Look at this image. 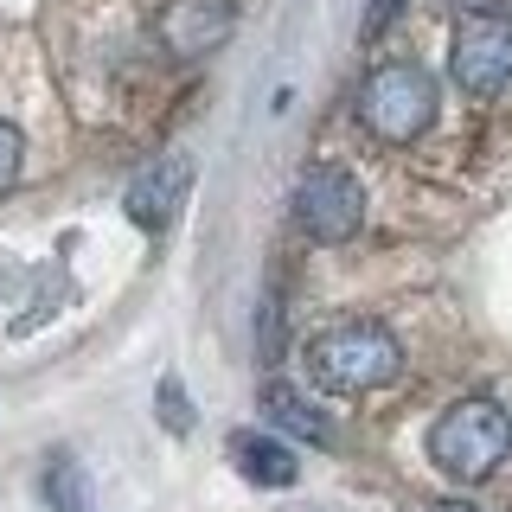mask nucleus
Returning <instances> with one entry per match:
<instances>
[{"label": "nucleus", "mask_w": 512, "mask_h": 512, "mask_svg": "<svg viewBox=\"0 0 512 512\" xmlns=\"http://www.w3.org/2000/svg\"><path fill=\"white\" fill-rule=\"evenodd\" d=\"M231 468L244 474L250 487H295L301 480L295 448H288V436H276V429H237L231 436Z\"/></svg>", "instance_id": "nucleus-8"}, {"label": "nucleus", "mask_w": 512, "mask_h": 512, "mask_svg": "<svg viewBox=\"0 0 512 512\" xmlns=\"http://www.w3.org/2000/svg\"><path fill=\"white\" fill-rule=\"evenodd\" d=\"M20 167H26V135H20L7 116H0V192L20 180Z\"/></svg>", "instance_id": "nucleus-12"}, {"label": "nucleus", "mask_w": 512, "mask_h": 512, "mask_svg": "<svg viewBox=\"0 0 512 512\" xmlns=\"http://www.w3.org/2000/svg\"><path fill=\"white\" fill-rule=\"evenodd\" d=\"M256 404H263V423L276 429V436L320 442V448L333 442V423H327V416H320V410L308 404V397L295 391V384H263V397H256Z\"/></svg>", "instance_id": "nucleus-9"}, {"label": "nucleus", "mask_w": 512, "mask_h": 512, "mask_svg": "<svg viewBox=\"0 0 512 512\" xmlns=\"http://www.w3.org/2000/svg\"><path fill=\"white\" fill-rule=\"evenodd\" d=\"M397 13H404V0H365V26H359V39H378V32H391Z\"/></svg>", "instance_id": "nucleus-13"}, {"label": "nucleus", "mask_w": 512, "mask_h": 512, "mask_svg": "<svg viewBox=\"0 0 512 512\" xmlns=\"http://www.w3.org/2000/svg\"><path fill=\"white\" fill-rule=\"evenodd\" d=\"M186 192H192V160H186V154H167V160H148V167L128 180L122 212L135 218L141 231H167V224L180 218Z\"/></svg>", "instance_id": "nucleus-6"}, {"label": "nucleus", "mask_w": 512, "mask_h": 512, "mask_svg": "<svg viewBox=\"0 0 512 512\" xmlns=\"http://www.w3.org/2000/svg\"><path fill=\"white\" fill-rule=\"evenodd\" d=\"M506 455H512V416L493 397H461L429 429V461L461 487H480L487 474H500Z\"/></svg>", "instance_id": "nucleus-2"}, {"label": "nucleus", "mask_w": 512, "mask_h": 512, "mask_svg": "<svg viewBox=\"0 0 512 512\" xmlns=\"http://www.w3.org/2000/svg\"><path fill=\"white\" fill-rule=\"evenodd\" d=\"M295 224H301V237H314V244H346V237H359L365 186L352 180L346 167H333V160H314V167L295 180Z\"/></svg>", "instance_id": "nucleus-5"}, {"label": "nucleus", "mask_w": 512, "mask_h": 512, "mask_svg": "<svg viewBox=\"0 0 512 512\" xmlns=\"http://www.w3.org/2000/svg\"><path fill=\"white\" fill-rule=\"evenodd\" d=\"M154 404H160V423L173 429V436H192V397H186V384L180 378H160V391H154Z\"/></svg>", "instance_id": "nucleus-11"}, {"label": "nucleus", "mask_w": 512, "mask_h": 512, "mask_svg": "<svg viewBox=\"0 0 512 512\" xmlns=\"http://www.w3.org/2000/svg\"><path fill=\"white\" fill-rule=\"evenodd\" d=\"M39 493H45V506H52V512H96L90 474H84V461H71V455H52V461H45Z\"/></svg>", "instance_id": "nucleus-10"}, {"label": "nucleus", "mask_w": 512, "mask_h": 512, "mask_svg": "<svg viewBox=\"0 0 512 512\" xmlns=\"http://www.w3.org/2000/svg\"><path fill=\"white\" fill-rule=\"evenodd\" d=\"M461 7H474V13H480V7H500V0H461Z\"/></svg>", "instance_id": "nucleus-14"}, {"label": "nucleus", "mask_w": 512, "mask_h": 512, "mask_svg": "<svg viewBox=\"0 0 512 512\" xmlns=\"http://www.w3.org/2000/svg\"><path fill=\"white\" fill-rule=\"evenodd\" d=\"M231 26H237V0H173L160 13V45L173 58H205L224 45Z\"/></svg>", "instance_id": "nucleus-7"}, {"label": "nucleus", "mask_w": 512, "mask_h": 512, "mask_svg": "<svg viewBox=\"0 0 512 512\" xmlns=\"http://www.w3.org/2000/svg\"><path fill=\"white\" fill-rule=\"evenodd\" d=\"M448 77H455L474 103L500 96L512 84V13H493V7L468 13V20L455 26V39H448Z\"/></svg>", "instance_id": "nucleus-4"}, {"label": "nucleus", "mask_w": 512, "mask_h": 512, "mask_svg": "<svg viewBox=\"0 0 512 512\" xmlns=\"http://www.w3.org/2000/svg\"><path fill=\"white\" fill-rule=\"evenodd\" d=\"M308 378L340 397L384 391L404 378V340L384 320H333L308 340Z\"/></svg>", "instance_id": "nucleus-1"}, {"label": "nucleus", "mask_w": 512, "mask_h": 512, "mask_svg": "<svg viewBox=\"0 0 512 512\" xmlns=\"http://www.w3.org/2000/svg\"><path fill=\"white\" fill-rule=\"evenodd\" d=\"M436 512H468V506H455V500H448V506H436Z\"/></svg>", "instance_id": "nucleus-15"}, {"label": "nucleus", "mask_w": 512, "mask_h": 512, "mask_svg": "<svg viewBox=\"0 0 512 512\" xmlns=\"http://www.w3.org/2000/svg\"><path fill=\"white\" fill-rule=\"evenodd\" d=\"M359 122L372 128L378 141H391V148L416 141L429 122H436V77H429L423 64H410V58L378 64V71L365 77V90H359Z\"/></svg>", "instance_id": "nucleus-3"}]
</instances>
